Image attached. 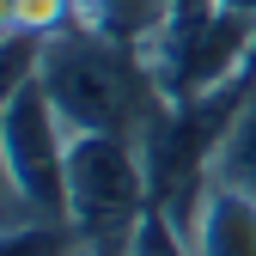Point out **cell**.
I'll return each instance as SVG.
<instances>
[{"label": "cell", "mask_w": 256, "mask_h": 256, "mask_svg": "<svg viewBox=\"0 0 256 256\" xmlns=\"http://www.w3.org/2000/svg\"><path fill=\"white\" fill-rule=\"evenodd\" d=\"M6 256H92V238L74 220H30L6 232Z\"/></svg>", "instance_id": "8992f818"}, {"label": "cell", "mask_w": 256, "mask_h": 256, "mask_svg": "<svg viewBox=\"0 0 256 256\" xmlns=\"http://www.w3.org/2000/svg\"><path fill=\"white\" fill-rule=\"evenodd\" d=\"M214 183L238 189V196H256V92H250V104L238 110L226 146H220V158H214Z\"/></svg>", "instance_id": "5b68a950"}, {"label": "cell", "mask_w": 256, "mask_h": 256, "mask_svg": "<svg viewBox=\"0 0 256 256\" xmlns=\"http://www.w3.org/2000/svg\"><path fill=\"white\" fill-rule=\"evenodd\" d=\"M92 256H104V250H92Z\"/></svg>", "instance_id": "ba28073f"}, {"label": "cell", "mask_w": 256, "mask_h": 256, "mask_svg": "<svg viewBox=\"0 0 256 256\" xmlns=\"http://www.w3.org/2000/svg\"><path fill=\"white\" fill-rule=\"evenodd\" d=\"M0 152H6V232L30 220H68V122L49 104L43 74L6 92Z\"/></svg>", "instance_id": "3957f363"}, {"label": "cell", "mask_w": 256, "mask_h": 256, "mask_svg": "<svg viewBox=\"0 0 256 256\" xmlns=\"http://www.w3.org/2000/svg\"><path fill=\"white\" fill-rule=\"evenodd\" d=\"M0 12H6V37L49 43L55 30H68L80 18V0H0Z\"/></svg>", "instance_id": "52a82bcc"}, {"label": "cell", "mask_w": 256, "mask_h": 256, "mask_svg": "<svg viewBox=\"0 0 256 256\" xmlns=\"http://www.w3.org/2000/svg\"><path fill=\"white\" fill-rule=\"evenodd\" d=\"M146 208H152V183L140 140L68 128V220L92 238V250L128 256Z\"/></svg>", "instance_id": "7a4b0ae2"}, {"label": "cell", "mask_w": 256, "mask_h": 256, "mask_svg": "<svg viewBox=\"0 0 256 256\" xmlns=\"http://www.w3.org/2000/svg\"><path fill=\"white\" fill-rule=\"evenodd\" d=\"M37 74L49 86V104L61 110V122H68L74 134L146 140L158 128V116L171 110L146 49L98 30L92 18H74L68 30H55L43 43V68Z\"/></svg>", "instance_id": "6da1fadb"}, {"label": "cell", "mask_w": 256, "mask_h": 256, "mask_svg": "<svg viewBox=\"0 0 256 256\" xmlns=\"http://www.w3.org/2000/svg\"><path fill=\"white\" fill-rule=\"evenodd\" d=\"M196 256H256V196L214 183L196 226Z\"/></svg>", "instance_id": "277c9868"}]
</instances>
